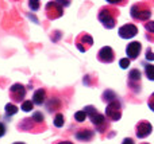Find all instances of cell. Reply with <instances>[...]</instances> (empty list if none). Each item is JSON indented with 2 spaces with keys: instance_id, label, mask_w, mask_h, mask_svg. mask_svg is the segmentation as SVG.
Wrapping results in <instances>:
<instances>
[{
  "instance_id": "1",
  "label": "cell",
  "mask_w": 154,
  "mask_h": 144,
  "mask_svg": "<svg viewBox=\"0 0 154 144\" xmlns=\"http://www.w3.org/2000/svg\"><path fill=\"white\" fill-rule=\"evenodd\" d=\"M118 16H119V11L116 8H112L109 5L100 8L97 13V19L101 23V26L107 30H111L116 26L118 23Z\"/></svg>"
},
{
  "instance_id": "2",
  "label": "cell",
  "mask_w": 154,
  "mask_h": 144,
  "mask_svg": "<svg viewBox=\"0 0 154 144\" xmlns=\"http://www.w3.org/2000/svg\"><path fill=\"white\" fill-rule=\"evenodd\" d=\"M84 112L87 113V117H89L91 123L96 127V129H99L100 132H104L108 129V127H109L108 119L106 117V115L97 112V109H96L95 107L88 105V107L84 108Z\"/></svg>"
},
{
  "instance_id": "3",
  "label": "cell",
  "mask_w": 154,
  "mask_h": 144,
  "mask_svg": "<svg viewBox=\"0 0 154 144\" xmlns=\"http://www.w3.org/2000/svg\"><path fill=\"white\" fill-rule=\"evenodd\" d=\"M130 15L134 20L149 22L150 16H152V11L145 3H135V4H133V7L130 10Z\"/></svg>"
},
{
  "instance_id": "4",
  "label": "cell",
  "mask_w": 154,
  "mask_h": 144,
  "mask_svg": "<svg viewBox=\"0 0 154 144\" xmlns=\"http://www.w3.org/2000/svg\"><path fill=\"white\" fill-rule=\"evenodd\" d=\"M141 70L138 69H131L128 72L127 75V84H128V89L133 92L134 94H139L141 93Z\"/></svg>"
},
{
  "instance_id": "5",
  "label": "cell",
  "mask_w": 154,
  "mask_h": 144,
  "mask_svg": "<svg viewBox=\"0 0 154 144\" xmlns=\"http://www.w3.org/2000/svg\"><path fill=\"white\" fill-rule=\"evenodd\" d=\"M106 117L109 119L111 121H119L122 119V104L119 100H115V101L107 104Z\"/></svg>"
},
{
  "instance_id": "6",
  "label": "cell",
  "mask_w": 154,
  "mask_h": 144,
  "mask_svg": "<svg viewBox=\"0 0 154 144\" xmlns=\"http://www.w3.org/2000/svg\"><path fill=\"white\" fill-rule=\"evenodd\" d=\"M45 12L46 18L54 20V19H58L64 15V8L58 1H49L45 7Z\"/></svg>"
},
{
  "instance_id": "7",
  "label": "cell",
  "mask_w": 154,
  "mask_h": 144,
  "mask_svg": "<svg viewBox=\"0 0 154 144\" xmlns=\"http://www.w3.org/2000/svg\"><path fill=\"white\" fill-rule=\"evenodd\" d=\"M76 47L80 53H87L93 45V38L87 32H81L76 38Z\"/></svg>"
},
{
  "instance_id": "8",
  "label": "cell",
  "mask_w": 154,
  "mask_h": 144,
  "mask_svg": "<svg viewBox=\"0 0 154 144\" xmlns=\"http://www.w3.org/2000/svg\"><path fill=\"white\" fill-rule=\"evenodd\" d=\"M26 97V86L16 82L10 88V98L12 100V104L15 102H23Z\"/></svg>"
},
{
  "instance_id": "9",
  "label": "cell",
  "mask_w": 154,
  "mask_h": 144,
  "mask_svg": "<svg viewBox=\"0 0 154 144\" xmlns=\"http://www.w3.org/2000/svg\"><path fill=\"white\" fill-rule=\"evenodd\" d=\"M153 132V125L150 124V121L147 120H141L137 123L135 125V135L138 139H146L149 135H152Z\"/></svg>"
},
{
  "instance_id": "10",
  "label": "cell",
  "mask_w": 154,
  "mask_h": 144,
  "mask_svg": "<svg viewBox=\"0 0 154 144\" xmlns=\"http://www.w3.org/2000/svg\"><path fill=\"white\" fill-rule=\"evenodd\" d=\"M137 34H138V27L133 23L123 24V26L119 27V30H118V35H119L122 39H131V38H134Z\"/></svg>"
},
{
  "instance_id": "11",
  "label": "cell",
  "mask_w": 154,
  "mask_h": 144,
  "mask_svg": "<svg viewBox=\"0 0 154 144\" xmlns=\"http://www.w3.org/2000/svg\"><path fill=\"white\" fill-rule=\"evenodd\" d=\"M97 61L101 63H112L115 61V53L112 47H109V46L101 47L97 53Z\"/></svg>"
},
{
  "instance_id": "12",
  "label": "cell",
  "mask_w": 154,
  "mask_h": 144,
  "mask_svg": "<svg viewBox=\"0 0 154 144\" xmlns=\"http://www.w3.org/2000/svg\"><path fill=\"white\" fill-rule=\"evenodd\" d=\"M142 51V45L141 42H130L127 45V47H126V54H127V58L130 59H137L139 57V54H141Z\"/></svg>"
},
{
  "instance_id": "13",
  "label": "cell",
  "mask_w": 154,
  "mask_h": 144,
  "mask_svg": "<svg viewBox=\"0 0 154 144\" xmlns=\"http://www.w3.org/2000/svg\"><path fill=\"white\" fill-rule=\"evenodd\" d=\"M46 98H48V96H46V90L43 88H41V89H37V90L34 92L31 101H32V104H34V105L41 107V105L45 104Z\"/></svg>"
},
{
  "instance_id": "14",
  "label": "cell",
  "mask_w": 154,
  "mask_h": 144,
  "mask_svg": "<svg viewBox=\"0 0 154 144\" xmlns=\"http://www.w3.org/2000/svg\"><path fill=\"white\" fill-rule=\"evenodd\" d=\"M93 131L89 128H84V129H79V131L75 134L76 139L77 140H81V142H89V140H92L93 137Z\"/></svg>"
},
{
  "instance_id": "15",
  "label": "cell",
  "mask_w": 154,
  "mask_h": 144,
  "mask_svg": "<svg viewBox=\"0 0 154 144\" xmlns=\"http://www.w3.org/2000/svg\"><path fill=\"white\" fill-rule=\"evenodd\" d=\"M35 123L32 121V119H24V120H22L20 123L18 124V128L20 129V131H31L32 128H34Z\"/></svg>"
},
{
  "instance_id": "16",
  "label": "cell",
  "mask_w": 154,
  "mask_h": 144,
  "mask_svg": "<svg viewBox=\"0 0 154 144\" xmlns=\"http://www.w3.org/2000/svg\"><path fill=\"white\" fill-rule=\"evenodd\" d=\"M4 110H5V116H7V117H11V116H14V115L18 113L19 108L16 107L15 104H12V102H8V104H5Z\"/></svg>"
},
{
  "instance_id": "17",
  "label": "cell",
  "mask_w": 154,
  "mask_h": 144,
  "mask_svg": "<svg viewBox=\"0 0 154 144\" xmlns=\"http://www.w3.org/2000/svg\"><path fill=\"white\" fill-rule=\"evenodd\" d=\"M101 100H103V101H106L107 104H109V102L115 101V100H118V98H116V94H115L112 90H106L103 93V97H101Z\"/></svg>"
},
{
  "instance_id": "18",
  "label": "cell",
  "mask_w": 154,
  "mask_h": 144,
  "mask_svg": "<svg viewBox=\"0 0 154 144\" xmlns=\"http://www.w3.org/2000/svg\"><path fill=\"white\" fill-rule=\"evenodd\" d=\"M54 125L57 127V128H62L65 124V119H64V115L62 113H56V116H54V120H53Z\"/></svg>"
},
{
  "instance_id": "19",
  "label": "cell",
  "mask_w": 154,
  "mask_h": 144,
  "mask_svg": "<svg viewBox=\"0 0 154 144\" xmlns=\"http://www.w3.org/2000/svg\"><path fill=\"white\" fill-rule=\"evenodd\" d=\"M145 75L149 81H154V65H145Z\"/></svg>"
},
{
  "instance_id": "20",
  "label": "cell",
  "mask_w": 154,
  "mask_h": 144,
  "mask_svg": "<svg viewBox=\"0 0 154 144\" xmlns=\"http://www.w3.org/2000/svg\"><path fill=\"white\" fill-rule=\"evenodd\" d=\"M60 107H61L60 100L58 98H51L50 102L48 104V110H49V112H54V110H57Z\"/></svg>"
},
{
  "instance_id": "21",
  "label": "cell",
  "mask_w": 154,
  "mask_h": 144,
  "mask_svg": "<svg viewBox=\"0 0 154 144\" xmlns=\"http://www.w3.org/2000/svg\"><path fill=\"white\" fill-rule=\"evenodd\" d=\"M32 121H34L35 124H41V125H43L45 124V117H43V113L42 112H34L31 116Z\"/></svg>"
},
{
  "instance_id": "22",
  "label": "cell",
  "mask_w": 154,
  "mask_h": 144,
  "mask_svg": "<svg viewBox=\"0 0 154 144\" xmlns=\"http://www.w3.org/2000/svg\"><path fill=\"white\" fill-rule=\"evenodd\" d=\"M20 109L23 110V112H31V110L34 109V104H32L31 100H24L20 105Z\"/></svg>"
},
{
  "instance_id": "23",
  "label": "cell",
  "mask_w": 154,
  "mask_h": 144,
  "mask_svg": "<svg viewBox=\"0 0 154 144\" xmlns=\"http://www.w3.org/2000/svg\"><path fill=\"white\" fill-rule=\"evenodd\" d=\"M75 120L77 123H84L85 120H87V113L84 112V110H79V112L75 113Z\"/></svg>"
},
{
  "instance_id": "24",
  "label": "cell",
  "mask_w": 154,
  "mask_h": 144,
  "mask_svg": "<svg viewBox=\"0 0 154 144\" xmlns=\"http://www.w3.org/2000/svg\"><path fill=\"white\" fill-rule=\"evenodd\" d=\"M39 7H41V1H38V0H30L29 1V8L31 11H38L39 10Z\"/></svg>"
},
{
  "instance_id": "25",
  "label": "cell",
  "mask_w": 154,
  "mask_h": 144,
  "mask_svg": "<svg viewBox=\"0 0 154 144\" xmlns=\"http://www.w3.org/2000/svg\"><path fill=\"white\" fill-rule=\"evenodd\" d=\"M145 28H146L149 35H154V22L153 20L146 22V23H145Z\"/></svg>"
},
{
  "instance_id": "26",
  "label": "cell",
  "mask_w": 154,
  "mask_h": 144,
  "mask_svg": "<svg viewBox=\"0 0 154 144\" xmlns=\"http://www.w3.org/2000/svg\"><path fill=\"white\" fill-rule=\"evenodd\" d=\"M119 66H120V69H127V67L130 66V59L128 58H122L119 61Z\"/></svg>"
},
{
  "instance_id": "27",
  "label": "cell",
  "mask_w": 154,
  "mask_h": 144,
  "mask_svg": "<svg viewBox=\"0 0 154 144\" xmlns=\"http://www.w3.org/2000/svg\"><path fill=\"white\" fill-rule=\"evenodd\" d=\"M147 107L150 108L152 112H154V93L150 94V97L147 98Z\"/></svg>"
},
{
  "instance_id": "28",
  "label": "cell",
  "mask_w": 154,
  "mask_h": 144,
  "mask_svg": "<svg viewBox=\"0 0 154 144\" xmlns=\"http://www.w3.org/2000/svg\"><path fill=\"white\" fill-rule=\"evenodd\" d=\"M145 57H146L147 61H154V53H153V50L150 47L146 50V54H145Z\"/></svg>"
},
{
  "instance_id": "29",
  "label": "cell",
  "mask_w": 154,
  "mask_h": 144,
  "mask_svg": "<svg viewBox=\"0 0 154 144\" xmlns=\"http://www.w3.org/2000/svg\"><path fill=\"white\" fill-rule=\"evenodd\" d=\"M5 132H7V127H5V124L0 123V137H3L5 135Z\"/></svg>"
},
{
  "instance_id": "30",
  "label": "cell",
  "mask_w": 154,
  "mask_h": 144,
  "mask_svg": "<svg viewBox=\"0 0 154 144\" xmlns=\"http://www.w3.org/2000/svg\"><path fill=\"white\" fill-rule=\"evenodd\" d=\"M122 144H135V143H134V140L131 139V137H126V139L122 142Z\"/></svg>"
},
{
  "instance_id": "31",
  "label": "cell",
  "mask_w": 154,
  "mask_h": 144,
  "mask_svg": "<svg viewBox=\"0 0 154 144\" xmlns=\"http://www.w3.org/2000/svg\"><path fill=\"white\" fill-rule=\"evenodd\" d=\"M53 144H73V143L72 142H68V140H58V142H56Z\"/></svg>"
},
{
  "instance_id": "32",
  "label": "cell",
  "mask_w": 154,
  "mask_h": 144,
  "mask_svg": "<svg viewBox=\"0 0 154 144\" xmlns=\"http://www.w3.org/2000/svg\"><path fill=\"white\" fill-rule=\"evenodd\" d=\"M14 144H24V143H22V142H16V143H14Z\"/></svg>"
},
{
  "instance_id": "33",
  "label": "cell",
  "mask_w": 154,
  "mask_h": 144,
  "mask_svg": "<svg viewBox=\"0 0 154 144\" xmlns=\"http://www.w3.org/2000/svg\"><path fill=\"white\" fill-rule=\"evenodd\" d=\"M142 144H149V143H142Z\"/></svg>"
}]
</instances>
